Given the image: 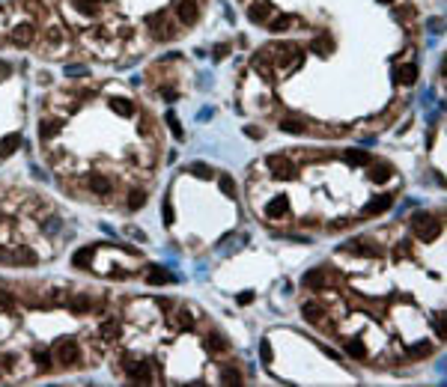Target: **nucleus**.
I'll return each mask as SVG.
<instances>
[{
	"label": "nucleus",
	"instance_id": "7c9ffc66",
	"mask_svg": "<svg viewBox=\"0 0 447 387\" xmlns=\"http://www.w3.org/2000/svg\"><path fill=\"white\" fill-rule=\"evenodd\" d=\"M75 9H78V12H84V15H96V12H98V6H96V3H90V0H75Z\"/></svg>",
	"mask_w": 447,
	"mask_h": 387
},
{
	"label": "nucleus",
	"instance_id": "39448f33",
	"mask_svg": "<svg viewBox=\"0 0 447 387\" xmlns=\"http://www.w3.org/2000/svg\"><path fill=\"white\" fill-rule=\"evenodd\" d=\"M390 203H394V197H376V200H370L364 209H361V218H376V215H382V212H387L390 209Z\"/></svg>",
	"mask_w": 447,
	"mask_h": 387
},
{
	"label": "nucleus",
	"instance_id": "9b49d317",
	"mask_svg": "<svg viewBox=\"0 0 447 387\" xmlns=\"http://www.w3.org/2000/svg\"><path fill=\"white\" fill-rule=\"evenodd\" d=\"M206 349H209V352H215V355H221V352H227V349H230V343L224 340L218 331H212V334L206 337Z\"/></svg>",
	"mask_w": 447,
	"mask_h": 387
},
{
	"label": "nucleus",
	"instance_id": "bb28decb",
	"mask_svg": "<svg viewBox=\"0 0 447 387\" xmlns=\"http://www.w3.org/2000/svg\"><path fill=\"white\" fill-rule=\"evenodd\" d=\"M188 173H191V176H197V179H212V170H209V164H203V161H194L191 167H188Z\"/></svg>",
	"mask_w": 447,
	"mask_h": 387
},
{
	"label": "nucleus",
	"instance_id": "79ce46f5",
	"mask_svg": "<svg viewBox=\"0 0 447 387\" xmlns=\"http://www.w3.org/2000/svg\"><path fill=\"white\" fill-rule=\"evenodd\" d=\"M179 325H182V328H191V325H194V319L188 316V313H182V316H179Z\"/></svg>",
	"mask_w": 447,
	"mask_h": 387
},
{
	"label": "nucleus",
	"instance_id": "4be33fe9",
	"mask_svg": "<svg viewBox=\"0 0 447 387\" xmlns=\"http://www.w3.org/2000/svg\"><path fill=\"white\" fill-rule=\"evenodd\" d=\"M143 206H146V191L134 188V191L128 194V209H131V212H137V209H143Z\"/></svg>",
	"mask_w": 447,
	"mask_h": 387
},
{
	"label": "nucleus",
	"instance_id": "f03ea898",
	"mask_svg": "<svg viewBox=\"0 0 447 387\" xmlns=\"http://www.w3.org/2000/svg\"><path fill=\"white\" fill-rule=\"evenodd\" d=\"M126 372H128V378L137 381V384H149L152 381V369H149L146 360H126Z\"/></svg>",
	"mask_w": 447,
	"mask_h": 387
},
{
	"label": "nucleus",
	"instance_id": "c9c22d12",
	"mask_svg": "<svg viewBox=\"0 0 447 387\" xmlns=\"http://www.w3.org/2000/svg\"><path fill=\"white\" fill-rule=\"evenodd\" d=\"M259 357H262V363H271V343L268 340L259 343Z\"/></svg>",
	"mask_w": 447,
	"mask_h": 387
},
{
	"label": "nucleus",
	"instance_id": "a19ab883",
	"mask_svg": "<svg viewBox=\"0 0 447 387\" xmlns=\"http://www.w3.org/2000/svg\"><path fill=\"white\" fill-rule=\"evenodd\" d=\"M251 301H254V292H242L239 295V304H251Z\"/></svg>",
	"mask_w": 447,
	"mask_h": 387
},
{
	"label": "nucleus",
	"instance_id": "20e7f679",
	"mask_svg": "<svg viewBox=\"0 0 447 387\" xmlns=\"http://www.w3.org/2000/svg\"><path fill=\"white\" fill-rule=\"evenodd\" d=\"M268 167H271V173L277 179H295V164L289 161V158H284V155H271Z\"/></svg>",
	"mask_w": 447,
	"mask_h": 387
},
{
	"label": "nucleus",
	"instance_id": "6ab92c4d",
	"mask_svg": "<svg viewBox=\"0 0 447 387\" xmlns=\"http://www.w3.org/2000/svg\"><path fill=\"white\" fill-rule=\"evenodd\" d=\"M370 179L373 182H387L390 179V167L387 164H370Z\"/></svg>",
	"mask_w": 447,
	"mask_h": 387
},
{
	"label": "nucleus",
	"instance_id": "a18cd8bd",
	"mask_svg": "<svg viewBox=\"0 0 447 387\" xmlns=\"http://www.w3.org/2000/svg\"><path fill=\"white\" fill-rule=\"evenodd\" d=\"M382 3H394V0H382Z\"/></svg>",
	"mask_w": 447,
	"mask_h": 387
},
{
	"label": "nucleus",
	"instance_id": "f704fd0d",
	"mask_svg": "<svg viewBox=\"0 0 447 387\" xmlns=\"http://www.w3.org/2000/svg\"><path fill=\"white\" fill-rule=\"evenodd\" d=\"M221 191L227 197H236V182H233V176H221Z\"/></svg>",
	"mask_w": 447,
	"mask_h": 387
},
{
	"label": "nucleus",
	"instance_id": "2f4dec72",
	"mask_svg": "<svg viewBox=\"0 0 447 387\" xmlns=\"http://www.w3.org/2000/svg\"><path fill=\"white\" fill-rule=\"evenodd\" d=\"M346 352H349L352 357H364V355H367L364 343H358V340H352V343H346Z\"/></svg>",
	"mask_w": 447,
	"mask_h": 387
},
{
	"label": "nucleus",
	"instance_id": "f3484780",
	"mask_svg": "<svg viewBox=\"0 0 447 387\" xmlns=\"http://www.w3.org/2000/svg\"><path fill=\"white\" fill-rule=\"evenodd\" d=\"M349 250H358V253H364V256H379V253H382V247H376V244H370V241H364V238L352 241Z\"/></svg>",
	"mask_w": 447,
	"mask_h": 387
},
{
	"label": "nucleus",
	"instance_id": "4c0bfd02",
	"mask_svg": "<svg viewBox=\"0 0 447 387\" xmlns=\"http://www.w3.org/2000/svg\"><path fill=\"white\" fill-rule=\"evenodd\" d=\"M66 75H69V78H81V75H87V69H84V66H69Z\"/></svg>",
	"mask_w": 447,
	"mask_h": 387
},
{
	"label": "nucleus",
	"instance_id": "393cba45",
	"mask_svg": "<svg viewBox=\"0 0 447 387\" xmlns=\"http://www.w3.org/2000/svg\"><path fill=\"white\" fill-rule=\"evenodd\" d=\"M221 381H224V384H230V387L242 384V372H239V369H233V366H227V369H221Z\"/></svg>",
	"mask_w": 447,
	"mask_h": 387
},
{
	"label": "nucleus",
	"instance_id": "37998d69",
	"mask_svg": "<svg viewBox=\"0 0 447 387\" xmlns=\"http://www.w3.org/2000/svg\"><path fill=\"white\" fill-rule=\"evenodd\" d=\"M0 304H3V307H12V298H9L6 292H0Z\"/></svg>",
	"mask_w": 447,
	"mask_h": 387
},
{
	"label": "nucleus",
	"instance_id": "cd10ccee",
	"mask_svg": "<svg viewBox=\"0 0 447 387\" xmlns=\"http://www.w3.org/2000/svg\"><path fill=\"white\" fill-rule=\"evenodd\" d=\"M69 307H72L75 313H87V310H90V298H87V295H78V298L69 301Z\"/></svg>",
	"mask_w": 447,
	"mask_h": 387
},
{
	"label": "nucleus",
	"instance_id": "a878e982",
	"mask_svg": "<svg viewBox=\"0 0 447 387\" xmlns=\"http://www.w3.org/2000/svg\"><path fill=\"white\" fill-rule=\"evenodd\" d=\"M304 122L301 119H281V131H287V134H304Z\"/></svg>",
	"mask_w": 447,
	"mask_h": 387
},
{
	"label": "nucleus",
	"instance_id": "9d476101",
	"mask_svg": "<svg viewBox=\"0 0 447 387\" xmlns=\"http://www.w3.org/2000/svg\"><path fill=\"white\" fill-rule=\"evenodd\" d=\"M18 146H21V134H6L0 140V158H9L12 152H18Z\"/></svg>",
	"mask_w": 447,
	"mask_h": 387
},
{
	"label": "nucleus",
	"instance_id": "c756f323",
	"mask_svg": "<svg viewBox=\"0 0 447 387\" xmlns=\"http://www.w3.org/2000/svg\"><path fill=\"white\" fill-rule=\"evenodd\" d=\"M289 24H292V18H289V15H281V18H274V21H271L268 27H271V33H284V30L289 27Z\"/></svg>",
	"mask_w": 447,
	"mask_h": 387
},
{
	"label": "nucleus",
	"instance_id": "1a4fd4ad",
	"mask_svg": "<svg viewBox=\"0 0 447 387\" xmlns=\"http://www.w3.org/2000/svg\"><path fill=\"white\" fill-rule=\"evenodd\" d=\"M397 84H406V87H412L417 81V66L415 63H406V66H397Z\"/></svg>",
	"mask_w": 447,
	"mask_h": 387
},
{
	"label": "nucleus",
	"instance_id": "423d86ee",
	"mask_svg": "<svg viewBox=\"0 0 447 387\" xmlns=\"http://www.w3.org/2000/svg\"><path fill=\"white\" fill-rule=\"evenodd\" d=\"M146 280H149V286H164V283H170L173 280V274L167 271V268H161V265H149L146 268Z\"/></svg>",
	"mask_w": 447,
	"mask_h": 387
},
{
	"label": "nucleus",
	"instance_id": "5701e85b",
	"mask_svg": "<svg viewBox=\"0 0 447 387\" xmlns=\"http://www.w3.org/2000/svg\"><path fill=\"white\" fill-rule=\"evenodd\" d=\"M110 107H114L120 116H134V104H131L128 98H114V101H110Z\"/></svg>",
	"mask_w": 447,
	"mask_h": 387
},
{
	"label": "nucleus",
	"instance_id": "72a5a7b5",
	"mask_svg": "<svg viewBox=\"0 0 447 387\" xmlns=\"http://www.w3.org/2000/svg\"><path fill=\"white\" fill-rule=\"evenodd\" d=\"M117 331H120V325L114 322V319H107V322L101 325V337H107V340H114V337H117Z\"/></svg>",
	"mask_w": 447,
	"mask_h": 387
},
{
	"label": "nucleus",
	"instance_id": "dca6fc26",
	"mask_svg": "<svg viewBox=\"0 0 447 387\" xmlns=\"http://www.w3.org/2000/svg\"><path fill=\"white\" fill-rule=\"evenodd\" d=\"M93 256H96V247H81V250L72 256V265H78V268H90Z\"/></svg>",
	"mask_w": 447,
	"mask_h": 387
},
{
	"label": "nucleus",
	"instance_id": "0eeeda50",
	"mask_svg": "<svg viewBox=\"0 0 447 387\" xmlns=\"http://www.w3.org/2000/svg\"><path fill=\"white\" fill-rule=\"evenodd\" d=\"M176 15H179L182 24H194L197 21V3L194 0H179L176 3Z\"/></svg>",
	"mask_w": 447,
	"mask_h": 387
},
{
	"label": "nucleus",
	"instance_id": "ea45409f",
	"mask_svg": "<svg viewBox=\"0 0 447 387\" xmlns=\"http://www.w3.org/2000/svg\"><path fill=\"white\" fill-rule=\"evenodd\" d=\"M227 54H230V48H227V45H218V48L212 51V57H215V60H224Z\"/></svg>",
	"mask_w": 447,
	"mask_h": 387
},
{
	"label": "nucleus",
	"instance_id": "412c9836",
	"mask_svg": "<svg viewBox=\"0 0 447 387\" xmlns=\"http://www.w3.org/2000/svg\"><path fill=\"white\" fill-rule=\"evenodd\" d=\"M409 355L412 357H429L432 355V343H429V340H420L415 346H409Z\"/></svg>",
	"mask_w": 447,
	"mask_h": 387
},
{
	"label": "nucleus",
	"instance_id": "a211bd4d",
	"mask_svg": "<svg viewBox=\"0 0 447 387\" xmlns=\"http://www.w3.org/2000/svg\"><path fill=\"white\" fill-rule=\"evenodd\" d=\"M90 188H93V191H98V194H107L110 188H114V185H110V179H107V176H101V173H93V176H90Z\"/></svg>",
	"mask_w": 447,
	"mask_h": 387
},
{
	"label": "nucleus",
	"instance_id": "b1692460",
	"mask_svg": "<svg viewBox=\"0 0 447 387\" xmlns=\"http://www.w3.org/2000/svg\"><path fill=\"white\" fill-rule=\"evenodd\" d=\"M301 316H304L307 322H319V319H322V307H319V304H310V301H307V304L301 307Z\"/></svg>",
	"mask_w": 447,
	"mask_h": 387
},
{
	"label": "nucleus",
	"instance_id": "58836bf2",
	"mask_svg": "<svg viewBox=\"0 0 447 387\" xmlns=\"http://www.w3.org/2000/svg\"><path fill=\"white\" fill-rule=\"evenodd\" d=\"M245 134H248L251 140H259V137H262V128H256V125H245Z\"/></svg>",
	"mask_w": 447,
	"mask_h": 387
},
{
	"label": "nucleus",
	"instance_id": "ddd939ff",
	"mask_svg": "<svg viewBox=\"0 0 447 387\" xmlns=\"http://www.w3.org/2000/svg\"><path fill=\"white\" fill-rule=\"evenodd\" d=\"M60 128H63V125H60L57 119H42V122H39V137H42V140H51V137L60 134Z\"/></svg>",
	"mask_w": 447,
	"mask_h": 387
},
{
	"label": "nucleus",
	"instance_id": "f8f14e48",
	"mask_svg": "<svg viewBox=\"0 0 447 387\" xmlns=\"http://www.w3.org/2000/svg\"><path fill=\"white\" fill-rule=\"evenodd\" d=\"M12 265H36V253L30 247H15L12 250Z\"/></svg>",
	"mask_w": 447,
	"mask_h": 387
},
{
	"label": "nucleus",
	"instance_id": "6e6552de",
	"mask_svg": "<svg viewBox=\"0 0 447 387\" xmlns=\"http://www.w3.org/2000/svg\"><path fill=\"white\" fill-rule=\"evenodd\" d=\"M287 212H289V200H287V197H284V194H281V197H274V200H271V203L265 206V215H268L271 221H277V218H284Z\"/></svg>",
	"mask_w": 447,
	"mask_h": 387
},
{
	"label": "nucleus",
	"instance_id": "4468645a",
	"mask_svg": "<svg viewBox=\"0 0 447 387\" xmlns=\"http://www.w3.org/2000/svg\"><path fill=\"white\" fill-rule=\"evenodd\" d=\"M33 39V24H15V30H12V42L15 45H27Z\"/></svg>",
	"mask_w": 447,
	"mask_h": 387
},
{
	"label": "nucleus",
	"instance_id": "aec40b11",
	"mask_svg": "<svg viewBox=\"0 0 447 387\" xmlns=\"http://www.w3.org/2000/svg\"><path fill=\"white\" fill-rule=\"evenodd\" d=\"M248 18H251L254 24L265 21V18H268V3H254V6L248 9Z\"/></svg>",
	"mask_w": 447,
	"mask_h": 387
},
{
	"label": "nucleus",
	"instance_id": "e433bc0d",
	"mask_svg": "<svg viewBox=\"0 0 447 387\" xmlns=\"http://www.w3.org/2000/svg\"><path fill=\"white\" fill-rule=\"evenodd\" d=\"M161 218H164V224L167 226L173 224V206H170V200H164V206H161Z\"/></svg>",
	"mask_w": 447,
	"mask_h": 387
},
{
	"label": "nucleus",
	"instance_id": "c03bdc74",
	"mask_svg": "<svg viewBox=\"0 0 447 387\" xmlns=\"http://www.w3.org/2000/svg\"><path fill=\"white\" fill-rule=\"evenodd\" d=\"M9 75V63H0V78H6Z\"/></svg>",
	"mask_w": 447,
	"mask_h": 387
},
{
	"label": "nucleus",
	"instance_id": "473e14b6",
	"mask_svg": "<svg viewBox=\"0 0 447 387\" xmlns=\"http://www.w3.org/2000/svg\"><path fill=\"white\" fill-rule=\"evenodd\" d=\"M164 119H167V128L173 131V137H182V125H179V119H176V113H167Z\"/></svg>",
	"mask_w": 447,
	"mask_h": 387
},
{
	"label": "nucleus",
	"instance_id": "c85d7f7f",
	"mask_svg": "<svg viewBox=\"0 0 447 387\" xmlns=\"http://www.w3.org/2000/svg\"><path fill=\"white\" fill-rule=\"evenodd\" d=\"M346 161L349 164H370V155L361 152V149H349V152H346Z\"/></svg>",
	"mask_w": 447,
	"mask_h": 387
},
{
	"label": "nucleus",
	"instance_id": "7ed1b4c3",
	"mask_svg": "<svg viewBox=\"0 0 447 387\" xmlns=\"http://www.w3.org/2000/svg\"><path fill=\"white\" fill-rule=\"evenodd\" d=\"M54 355L60 357L66 366H72V363H78V346H75L69 337H60V340L54 343Z\"/></svg>",
	"mask_w": 447,
	"mask_h": 387
},
{
	"label": "nucleus",
	"instance_id": "f257e3e1",
	"mask_svg": "<svg viewBox=\"0 0 447 387\" xmlns=\"http://www.w3.org/2000/svg\"><path fill=\"white\" fill-rule=\"evenodd\" d=\"M412 229H415L417 238L429 241V238H435V235L441 232V221H438L435 215H429V212H415V215H412Z\"/></svg>",
	"mask_w": 447,
	"mask_h": 387
},
{
	"label": "nucleus",
	"instance_id": "2eb2a0df",
	"mask_svg": "<svg viewBox=\"0 0 447 387\" xmlns=\"http://www.w3.org/2000/svg\"><path fill=\"white\" fill-rule=\"evenodd\" d=\"M301 283H304L307 289H325V271H319V268H316V271H307Z\"/></svg>",
	"mask_w": 447,
	"mask_h": 387
}]
</instances>
